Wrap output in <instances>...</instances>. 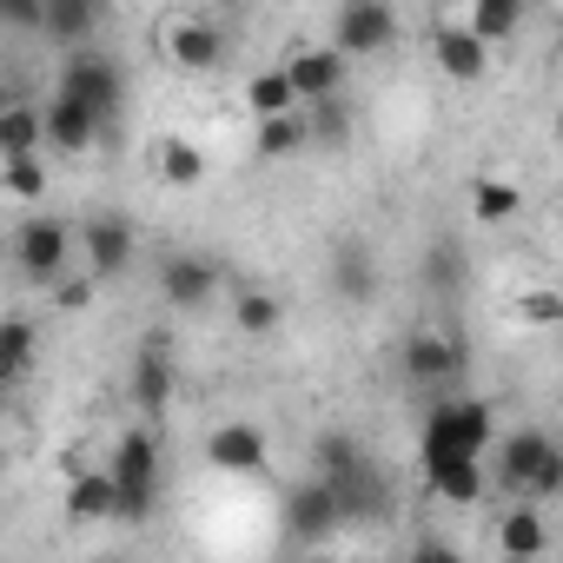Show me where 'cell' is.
I'll return each mask as SVG.
<instances>
[{"label": "cell", "instance_id": "34", "mask_svg": "<svg viewBox=\"0 0 563 563\" xmlns=\"http://www.w3.org/2000/svg\"><path fill=\"white\" fill-rule=\"evenodd\" d=\"M306 120H312V146H345V93L339 100H312Z\"/></svg>", "mask_w": 563, "mask_h": 563}, {"label": "cell", "instance_id": "29", "mask_svg": "<svg viewBox=\"0 0 563 563\" xmlns=\"http://www.w3.org/2000/svg\"><path fill=\"white\" fill-rule=\"evenodd\" d=\"M471 212H477V225H510L523 212V192L510 179H477L471 186Z\"/></svg>", "mask_w": 563, "mask_h": 563}, {"label": "cell", "instance_id": "4", "mask_svg": "<svg viewBox=\"0 0 563 563\" xmlns=\"http://www.w3.org/2000/svg\"><path fill=\"white\" fill-rule=\"evenodd\" d=\"M14 245H21V272L47 292L54 278L74 265V252H80V225H67L60 212H34V219L21 225V239H14Z\"/></svg>", "mask_w": 563, "mask_h": 563}, {"label": "cell", "instance_id": "8", "mask_svg": "<svg viewBox=\"0 0 563 563\" xmlns=\"http://www.w3.org/2000/svg\"><path fill=\"white\" fill-rule=\"evenodd\" d=\"M431 60H438L444 80L477 87V80L490 74V41H484L471 21H438V27H431Z\"/></svg>", "mask_w": 563, "mask_h": 563}, {"label": "cell", "instance_id": "3", "mask_svg": "<svg viewBox=\"0 0 563 563\" xmlns=\"http://www.w3.org/2000/svg\"><path fill=\"white\" fill-rule=\"evenodd\" d=\"M490 438H497V411L484 398H451V405H431V418L418 431V457H444V451L490 457Z\"/></svg>", "mask_w": 563, "mask_h": 563}, {"label": "cell", "instance_id": "15", "mask_svg": "<svg viewBox=\"0 0 563 563\" xmlns=\"http://www.w3.org/2000/svg\"><path fill=\"white\" fill-rule=\"evenodd\" d=\"M107 126H113V120L93 113V107L74 100V93H54V100H47V146H54V153H93Z\"/></svg>", "mask_w": 563, "mask_h": 563}, {"label": "cell", "instance_id": "14", "mask_svg": "<svg viewBox=\"0 0 563 563\" xmlns=\"http://www.w3.org/2000/svg\"><path fill=\"white\" fill-rule=\"evenodd\" d=\"M345 67H352V54L345 47H299L292 60H286V74H292V87H299V100L312 107V100H339L345 93Z\"/></svg>", "mask_w": 563, "mask_h": 563}, {"label": "cell", "instance_id": "35", "mask_svg": "<svg viewBox=\"0 0 563 563\" xmlns=\"http://www.w3.org/2000/svg\"><path fill=\"white\" fill-rule=\"evenodd\" d=\"M424 278H431V286H438V292H451V286H457V278H464V252H457L451 239H438V245L424 252Z\"/></svg>", "mask_w": 563, "mask_h": 563}, {"label": "cell", "instance_id": "32", "mask_svg": "<svg viewBox=\"0 0 563 563\" xmlns=\"http://www.w3.org/2000/svg\"><path fill=\"white\" fill-rule=\"evenodd\" d=\"M0 179H8V199H41V186H47V173H41V153L0 159Z\"/></svg>", "mask_w": 563, "mask_h": 563}, {"label": "cell", "instance_id": "24", "mask_svg": "<svg viewBox=\"0 0 563 563\" xmlns=\"http://www.w3.org/2000/svg\"><path fill=\"white\" fill-rule=\"evenodd\" d=\"M41 146H47V107L14 100L0 113V159H21V153H41Z\"/></svg>", "mask_w": 563, "mask_h": 563}, {"label": "cell", "instance_id": "25", "mask_svg": "<svg viewBox=\"0 0 563 563\" xmlns=\"http://www.w3.org/2000/svg\"><path fill=\"white\" fill-rule=\"evenodd\" d=\"M332 278H339V299H352V306H365V299L378 292V265H372V252H365L358 239H345V245L332 252Z\"/></svg>", "mask_w": 563, "mask_h": 563}, {"label": "cell", "instance_id": "2", "mask_svg": "<svg viewBox=\"0 0 563 563\" xmlns=\"http://www.w3.org/2000/svg\"><path fill=\"white\" fill-rule=\"evenodd\" d=\"M107 471L120 477V517H126V523L153 517V504H159V438H153V424L120 431Z\"/></svg>", "mask_w": 563, "mask_h": 563}, {"label": "cell", "instance_id": "12", "mask_svg": "<svg viewBox=\"0 0 563 563\" xmlns=\"http://www.w3.org/2000/svg\"><path fill=\"white\" fill-rule=\"evenodd\" d=\"M265 431L258 424H245V418H232V424H212L206 431V464L212 471H225V477H252V471H265Z\"/></svg>", "mask_w": 563, "mask_h": 563}, {"label": "cell", "instance_id": "1", "mask_svg": "<svg viewBox=\"0 0 563 563\" xmlns=\"http://www.w3.org/2000/svg\"><path fill=\"white\" fill-rule=\"evenodd\" d=\"M497 484L510 490V497H556L563 490V444L550 438V431H510L504 444H497Z\"/></svg>", "mask_w": 563, "mask_h": 563}, {"label": "cell", "instance_id": "28", "mask_svg": "<svg viewBox=\"0 0 563 563\" xmlns=\"http://www.w3.org/2000/svg\"><path fill=\"white\" fill-rule=\"evenodd\" d=\"M27 365H34V325H27L21 312H8V319H0V378L21 385Z\"/></svg>", "mask_w": 563, "mask_h": 563}, {"label": "cell", "instance_id": "33", "mask_svg": "<svg viewBox=\"0 0 563 563\" xmlns=\"http://www.w3.org/2000/svg\"><path fill=\"white\" fill-rule=\"evenodd\" d=\"M93 286H107L100 272H60L47 292H54V306H60V312H87V306H93Z\"/></svg>", "mask_w": 563, "mask_h": 563}, {"label": "cell", "instance_id": "22", "mask_svg": "<svg viewBox=\"0 0 563 563\" xmlns=\"http://www.w3.org/2000/svg\"><path fill=\"white\" fill-rule=\"evenodd\" d=\"M332 490H339V504H345V523H352V517H385V510H391V490H385V477L372 471V457L352 464L345 477H332Z\"/></svg>", "mask_w": 563, "mask_h": 563}, {"label": "cell", "instance_id": "10", "mask_svg": "<svg viewBox=\"0 0 563 563\" xmlns=\"http://www.w3.org/2000/svg\"><path fill=\"white\" fill-rule=\"evenodd\" d=\"M159 299L173 312H199L219 299V265L212 258H192V252H166L159 258Z\"/></svg>", "mask_w": 563, "mask_h": 563}, {"label": "cell", "instance_id": "27", "mask_svg": "<svg viewBox=\"0 0 563 563\" xmlns=\"http://www.w3.org/2000/svg\"><path fill=\"white\" fill-rule=\"evenodd\" d=\"M245 107H252V120H265V113H292V107H306V100H299V87H292L286 67H265V74L245 80Z\"/></svg>", "mask_w": 563, "mask_h": 563}, {"label": "cell", "instance_id": "21", "mask_svg": "<svg viewBox=\"0 0 563 563\" xmlns=\"http://www.w3.org/2000/svg\"><path fill=\"white\" fill-rule=\"evenodd\" d=\"M497 550H504V556H543V550H550V523H543L537 497H517V504L497 517Z\"/></svg>", "mask_w": 563, "mask_h": 563}, {"label": "cell", "instance_id": "5", "mask_svg": "<svg viewBox=\"0 0 563 563\" xmlns=\"http://www.w3.org/2000/svg\"><path fill=\"white\" fill-rule=\"evenodd\" d=\"M54 93H74V100H87L93 113H120V100H126V74H120V60H107L100 47H80V54H67L60 60V80H54Z\"/></svg>", "mask_w": 563, "mask_h": 563}, {"label": "cell", "instance_id": "16", "mask_svg": "<svg viewBox=\"0 0 563 563\" xmlns=\"http://www.w3.org/2000/svg\"><path fill=\"white\" fill-rule=\"evenodd\" d=\"M60 510L74 517V523H107V517H120V477L107 471V464H80V471H67V497H60Z\"/></svg>", "mask_w": 563, "mask_h": 563}, {"label": "cell", "instance_id": "13", "mask_svg": "<svg viewBox=\"0 0 563 563\" xmlns=\"http://www.w3.org/2000/svg\"><path fill=\"white\" fill-rule=\"evenodd\" d=\"M225 27L219 21H173L166 27V54H173V67L179 74H219L225 67Z\"/></svg>", "mask_w": 563, "mask_h": 563}, {"label": "cell", "instance_id": "18", "mask_svg": "<svg viewBox=\"0 0 563 563\" xmlns=\"http://www.w3.org/2000/svg\"><path fill=\"white\" fill-rule=\"evenodd\" d=\"M457 372H464L457 339H444V332H411L405 339V378L411 385H451Z\"/></svg>", "mask_w": 563, "mask_h": 563}, {"label": "cell", "instance_id": "19", "mask_svg": "<svg viewBox=\"0 0 563 563\" xmlns=\"http://www.w3.org/2000/svg\"><path fill=\"white\" fill-rule=\"evenodd\" d=\"M133 405H140V418H166V405H173V358L159 339H146L133 352Z\"/></svg>", "mask_w": 563, "mask_h": 563}, {"label": "cell", "instance_id": "23", "mask_svg": "<svg viewBox=\"0 0 563 563\" xmlns=\"http://www.w3.org/2000/svg\"><path fill=\"white\" fill-rule=\"evenodd\" d=\"M252 146H258V159H292V153H306V146H312V120H306V107H292V113H265Z\"/></svg>", "mask_w": 563, "mask_h": 563}, {"label": "cell", "instance_id": "11", "mask_svg": "<svg viewBox=\"0 0 563 563\" xmlns=\"http://www.w3.org/2000/svg\"><path fill=\"white\" fill-rule=\"evenodd\" d=\"M133 245H140V232H133V219H120V212H93V219L80 225V258H87V272H100V278H120V272L133 265Z\"/></svg>", "mask_w": 563, "mask_h": 563}, {"label": "cell", "instance_id": "37", "mask_svg": "<svg viewBox=\"0 0 563 563\" xmlns=\"http://www.w3.org/2000/svg\"><path fill=\"white\" fill-rule=\"evenodd\" d=\"M0 8H8L14 27H41L47 21V0H0Z\"/></svg>", "mask_w": 563, "mask_h": 563}, {"label": "cell", "instance_id": "7", "mask_svg": "<svg viewBox=\"0 0 563 563\" xmlns=\"http://www.w3.org/2000/svg\"><path fill=\"white\" fill-rule=\"evenodd\" d=\"M339 523H345V504H339L332 477H319V471H312V477H306V484L286 497V537L312 550V543H325Z\"/></svg>", "mask_w": 563, "mask_h": 563}, {"label": "cell", "instance_id": "9", "mask_svg": "<svg viewBox=\"0 0 563 563\" xmlns=\"http://www.w3.org/2000/svg\"><path fill=\"white\" fill-rule=\"evenodd\" d=\"M418 471H424V490L438 497V504H451V510H471L477 497H484V457L477 451H444V457H418Z\"/></svg>", "mask_w": 563, "mask_h": 563}, {"label": "cell", "instance_id": "31", "mask_svg": "<svg viewBox=\"0 0 563 563\" xmlns=\"http://www.w3.org/2000/svg\"><path fill=\"white\" fill-rule=\"evenodd\" d=\"M312 464H319V477H345L352 464H365V451H358V438H345V431H325V438L312 444Z\"/></svg>", "mask_w": 563, "mask_h": 563}, {"label": "cell", "instance_id": "20", "mask_svg": "<svg viewBox=\"0 0 563 563\" xmlns=\"http://www.w3.org/2000/svg\"><path fill=\"white\" fill-rule=\"evenodd\" d=\"M153 173H159V186L192 192V186L206 179V153H199V140H186V133H159V140H153Z\"/></svg>", "mask_w": 563, "mask_h": 563}, {"label": "cell", "instance_id": "17", "mask_svg": "<svg viewBox=\"0 0 563 563\" xmlns=\"http://www.w3.org/2000/svg\"><path fill=\"white\" fill-rule=\"evenodd\" d=\"M100 27H107V0H47V21H41V34L67 54L93 47Z\"/></svg>", "mask_w": 563, "mask_h": 563}, {"label": "cell", "instance_id": "30", "mask_svg": "<svg viewBox=\"0 0 563 563\" xmlns=\"http://www.w3.org/2000/svg\"><path fill=\"white\" fill-rule=\"evenodd\" d=\"M232 319H239V332L265 339V332H278V299L272 292H232Z\"/></svg>", "mask_w": 563, "mask_h": 563}, {"label": "cell", "instance_id": "26", "mask_svg": "<svg viewBox=\"0 0 563 563\" xmlns=\"http://www.w3.org/2000/svg\"><path fill=\"white\" fill-rule=\"evenodd\" d=\"M490 47H504V41H517V27L530 21V0H471V14H464Z\"/></svg>", "mask_w": 563, "mask_h": 563}, {"label": "cell", "instance_id": "36", "mask_svg": "<svg viewBox=\"0 0 563 563\" xmlns=\"http://www.w3.org/2000/svg\"><path fill=\"white\" fill-rule=\"evenodd\" d=\"M517 319H523V325H563V292H550V286L523 292V299H517Z\"/></svg>", "mask_w": 563, "mask_h": 563}, {"label": "cell", "instance_id": "6", "mask_svg": "<svg viewBox=\"0 0 563 563\" xmlns=\"http://www.w3.org/2000/svg\"><path fill=\"white\" fill-rule=\"evenodd\" d=\"M398 41V14L391 0H345L339 21H332V47H345L352 60H372Z\"/></svg>", "mask_w": 563, "mask_h": 563}]
</instances>
